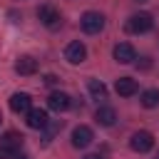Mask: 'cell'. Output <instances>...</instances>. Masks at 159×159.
I'll use <instances>...</instances> for the list:
<instances>
[{
	"label": "cell",
	"mask_w": 159,
	"mask_h": 159,
	"mask_svg": "<svg viewBox=\"0 0 159 159\" xmlns=\"http://www.w3.org/2000/svg\"><path fill=\"white\" fill-rule=\"evenodd\" d=\"M152 27H154V17H152L149 12H137V15H132V17L127 20V30H129L132 35L149 32Z\"/></svg>",
	"instance_id": "6da1fadb"
},
{
	"label": "cell",
	"mask_w": 159,
	"mask_h": 159,
	"mask_svg": "<svg viewBox=\"0 0 159 159\" xmlns=\"http://www.w3.org/2000/svg\"><path fill=\"white\" fill-rule=\"evenodd\" d=\"M80 25H82V30H84L87 35H97V32H102V27H104V17H102L99 12H94V10H87V12L82 15Z\"/></svg>",
	"instance_id": "7a4b0ae2"
},
{
	"label": "cell",
	"mask_w": 159,
	"mask_h": 159,
	"mask_svg": "<svg viewBox=\"0 0 159 159\" xmlns=\"http://www.w3.org/2000/svg\"><path fill=\"white\" fill-rule=\"evenodd\" d=\"M65 60H67L70 65H80V62H84V60H87V47H84L80 40H72V42L65 47Z\"/></svg>",
	"instance_id": "3957f363"
},
{
	"label": "cell",
	"mask_w": 159,
	"mask_h": 159,
	"mask_svg": "<svg viewBox=\"0 0 159 159\" xmlns=\"http://www.w3.org/2000/svg\"><path fill=\"white\" fill-rule=\"evenodd\" d=\"M37 17H40V20H42V25H47L50 30L60 27V22H62V17H60L57 7H52V5H40V7H37Z\"/></svg>",
	"instance_id": "277c9868"
},
{
	"label": "cell",
	"mask_w": 159,
	"mask_h": 159,
	"mask_svg": "<svg viewBox=\"0 0 159 159\" xmlns=\"http://www.w3.org/2000/svg\"><path fill=\"white\" fill-rule=\"evenodd\" d=\"M92 139H94V134H92V129H89L87 124H77V127L72 129V147L84 149V147L92 144Z\"/></svg>",
	"instance_id": "5b68a950"
},
{
	"label": "cell",
	"mask_w": 159,
	"mask_h": 159,
	"mask_svg": "<svg viewBox=\"0 0 159 159\" xmlns=\"http://www.w3.org/2000/svg\"><path fill=\"white\" fill-rule=\"evenodd\" d=\"M129 147H132L134 152L144 154V152H149V149L154 147V137H152L149 132H134L132 139H129Z\"/></svg>",
	"instance_id": "8992f818"
},
{
	"label": "cell",
	"mask_w": 159,
	"mask_h": 159,
	"mask_svg": "<svg viewBox=\"0 0 159 159\" xmlns=\"http://www.w3.org/2000/svg\"><path fill=\"white\" fill-rule=\"evenodd\" d=\"M114 60L119 65H129V62L137 60V50L129 42H119V45H114Z\"/></svg>",
	"instance_id": "52a82bcc"
},
{
	"label": "cell",
	"mask_w": 159,
	"mask_h": 159,
	"mask_svg": "<svg viewBox=\"0 0 159 159\" xmlns=\"http://www.w3.org/2000/svg\"><path fill=\"white\" fill-rule=\"evenodd\" d=\"M30 104H32V99H30L27 92H15V94L10 97V109H12L15 114H27V112H30Z\"/></svg>",
	"instance_id": "ba28073f"
},
{
	"label": "cell",
	"mask_w": 159,
	"mask_h": 159,
	"mask_svg": "<svg viewBox=\"0 0 159 159\" xmlns=\"http://www.w3.org/2000/svg\"><path fill=\"white\" fill-rule=\"evenodd\" d=\"M47 107L55 109V112H65V109L72 107V97H70L67 92H52V94L47 97Z\"/></svg>",
	"instance_id": "9c48e42d"
},
{
	"label": "cell",
	"mask_w": 159,
	"mask_h": 159,
	"mask_svg": "<svg viewBox=\"0 0 159 159\" xmlns=\"http://www.w3.org/2000/svg\"><path fill=\"white\" fill-rule=\"evenodd\" d=\"M25 122H27V127H32V129H45V127L50 124V117H47L45 109H30Z\"/></svg>",
	"instance_id": "30bf717a"
},
{
	"label": "cell",
	"mask_w": 159,
	"mask_h": 159,
	"mask_svg": "<svg viewBox=\"0 0 159 159\" xmlns=\"http://www.w3.org/2000/svg\"><path fill=\"white\" fill-rule=\"evenodd\" d=\"M15 72H17V75H22V77L35 75V72H37V60H35V57H30V55H22V57L15 62Z\"/></svg>",
	"instance_id": "8fae6325"
},
{
	"label": "cell",
	"mask_w": 159,
	"mask_h": 159,
	"mask_svg": "<svg viewBox=\"0 0 159 159\" xmlns=\"http://www.w3.org/2000/svg\"><path fill=\"white\" fill-rule=\"evenodd\" d=\"M94 122L102 124V127H112V124L117 122V112H114L112 107L102 104V107H97V112H94Z\"/></svg>",
	"instance_id": "7c38bea8"
},
{
	"label": "cell",
	"mask_w": 159,
	"mask_h": 159,
	"mask_svg": "<svg viewBox=\"0 0 159 159\" xmlns=\"http://www.w3.org/2000/svg\"><path fill=\"white\" fill-rule=\"evenodd\" d=\"M114 89H117L119 97H132V94L137 92V80H132V77H119V80L114 82Z\"/></svg>",
	"instance_id": "4fadbf2b"
},
{
	"label": "cell",
	"mask_w": 159,
	"mask_h": 159,
	"mask_svg": "<svg viewBox=\"0 0 159 159\" xmlns=\"http://www.w3.org/2000/svg\"><path fill=\"white\" fill-rule=\"evenodd\" d=\"M87 87H89V94H92L94 99H107V87H104L102 80H89Z\"/></svg>",
	"instance_id": "5bb4252c"
},
{
	"label": "cell",
	"mask_w": 159,
	"mask_h": 159,
	"mask_svg": "<svg viewBox=\"0 0 159 159\" xmlns=\"http://www.w3.org/2000/svg\"><path fill=\"white\" fill-rule=\"evenodd\" d=\"M142 104H144L147 109L159 107V89H144V92H142Z\"/></svg>",
	"instance_id": "9a60e30c"
},
{
	"label": "cell",
	"mask_w": 159,
	"mask_h": 159,
	"mask_svg": "<svg viewBox=\"0 0 159 159\" xmlns=\"http://www.w3.org/2000/svg\"><path fill=\"white\" fill-rule=\"evenodd\" d=\"M22 134H17V132H5V137H2V147H10V149H20L22 147Z\"/></svg>",
	"instance_id": "2e32d148"
},
{
	"label": "cell",
	"mask_w": 159,
	"mask_h": 159,
	"mask_svg": "<svg viewBox=\"0 0 159 159\" xmlns=\"http://www.w3.org/2000/svg\"><path fill=\"white\" fill-rule=\"evenodd\" d=\"M45 129H47V134H45V142H50V139H52V134L62 129V122H55L52 127H45Z\"/></svg>",
	"instance_id": "e0dca14e"
},
{
	"label": "cell",
	"mask_w": 159,
	"mask_h": 159,
	"mask_svg": "<svg viewBox=\"0 0 159 159\" xmlns=\"http://www.w3.org/2000/svg\"><path fill=\"white\" fill-rule=\"evenodd\" d=\"M45 82H47V84H57V77H55V75H47Z\"/></svg>",
	"instance_id": "ac0fdd59"
},
{
	"label": "cell",
	"mask_w": 159,
	"mask_h": 159,
	"mask_svg": "<svg viewBox=\"0 0 159 159\" xmlns=\"http://www.w3.org/2000/svg\"><path fill=\"white\" fill-rule=\"evenodd\" d=\"M84 159H102V157H99V154H87Z\"/></svg>",
	"instance_id": "d6986e66"
},
{
	"label": "cell",
	"mask_w": 159,
	"mask_h": 159,
	"mask_svg": "<svg viewBox=\"0 0 159 159\" xmlns=\"http://www.w3.org/2000/svg\"><path fill=\"white\" fill-rule=\"evenodd\" d=\"M0 119H2V114H0Z\"/></svg>",
	"instance_id": "ffe728a7"
},
{
	"label": "cell",
	"mask_w": 159,
	"mask_h": 159,
	"mask_svg": "<svg viewBox=\"0 0 159 159\" xmlns=\"http://www.w3.org/2000/svg\"><path fill=\"white\" fill-rule=\"evenodd\" d=\"M157 159H159V157H157Z\"/></svg>",
	"instance_id": "44dd1931"
}]
</instances>
